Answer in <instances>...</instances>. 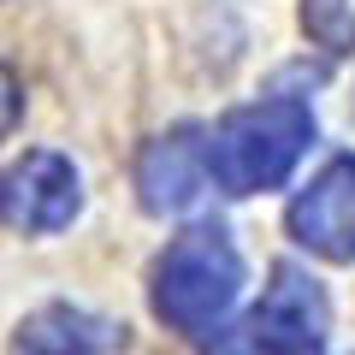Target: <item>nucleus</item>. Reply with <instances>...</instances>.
<instances>
[{
	"label": "nucleus",
	"instance_id": "39448f33",
	"mask_svg": "<svg viewBox=\"0 0 355 355\" xmlns=\"http://www.w3.org/2000/svg\"><path fill=\"white\" fill-rule=\"evenodd\" d=\"M291 237L331 266L355 261V154H331L284 214Z\"/></svg>",
	"mask_w": 355,
	"mask_h": 355
},
{
	"label": "nucleus",
	"instance_id": "7ed1b4c3",
	"mask_svg": "<svg viewBox=\"0 0 355 355\" xmlns=\"http://www.w3.org/2000/svg\"><path fill=\"white\" fill-rule=\"evenodd\" d=\"M326 338H331V302L320 279L296 261H279L261 302L237 326H219L202 349L207 355H326Z\"/></svg>",
	"mask_w": 355,
	"mask_h": 355
},
{
	"label": "nucleus",
	"instance_id": "423d86ee",
	"mask_svg": "<svg viewBox=\"0 0 355 355\" xmlns=\"http://www.w3.org/2000/svg\"><path fill=\"white\" fill-rule=\"evenodd\" d=\"M214 184V160H207V130L202 125H172L137 154V196L148 214H190Z\"/></svg>",
	"mask_w": 355,
	"mask_h": 355
},
{
	"label": "nucleus",
	"instance_id": "6e6552de",
	"mask_svg": "<svg viewBox=\"0 0 355 355\" xmlns=\"http://www.w3.org/2000/svg\"><path fill=\"white\" fill-rule=\"evenodd\" d=\"M302 36L331 60L355 53V6L349 0H302Z\"/></svg>",
	"mask_w": 355,
	"mask_h": 355
},
{
	"label": "nucleus",
	"instance_id": "f03ea898",
	"mask_svg": "<svg viewBox=\"0 0 355 355\" xmlns=\"http://www.w3.org/2000/svg\"><path fill=\"white\" fill-rule=\"evenodd\" d=\"M243 291V254L225 225H190L160 249L148 272V308L178 331H219Z\"/></svg>",
	"mask_w": 355,
	"mask_h": 355
},
{
	"label": "nucleus",
	"instance_id": "f257e3e1",
	"mask_svg": "<svg viewBox=\"0 0 355 355\" xmlns=\"http://www.w3.org/2000/svg\"><path fill=\"white\" fill-rule=\"evenodd\" d=\"M314 142V113L296 95H266V101L231 107L214 130H207V160H214V184L225 196H261L279 190L296 172V160Z\"/></svg>",
	"mask_w": 355,
	"mask_h": 355
},
{
	"label": "nucleus",
	"instance_id": "0eeeda50",
	"mask_svg": "<svg viewBox=\"0 0 355 355\" xmlns=\"http://www.w3.org/2000/svg\"><path fill=\"white\" fill-rule=\"evenodd\" d=\"M18 355H113L125 349V326L95 308H77V302H48L36 314L18 320Z\"/></svg>",
	"mask_w": 355,
	"mask_h": 355
},
{
	"label": "nucleus",
	"instance_id": "20e7f679",
	"mask_svg": "<svg viewBox=\"0 0 355 355\" xmlns=\"http://www.w3.org/2000/svg\"><path fill=\"white\" fill-rule=\"evenodd\" d=\"M6 225L24 237H53L83 214V178L65 154L53 148H30L6 166Z\"/></svg>",
	"mask_w": 355,
	"mask_h": 355
}]
</instances>
